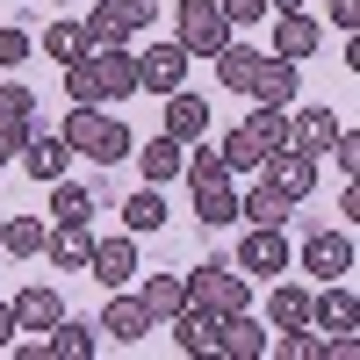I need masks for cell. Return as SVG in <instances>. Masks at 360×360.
<instances>
[{"instance_id": "6da1fadb", "label": "cell", "mask_w": 360, "mask_h": 360, "mask_svg": "<svg viewBox=\"0 0 360 360\" xmlns=\"http://www.w3.org/2000/svg\"><path fill=\"white\" fill-rule=\"evenodd\" d=\"M72 144V159H94V166H115V159H130V130H123V115H101L94 101H72V115H65V130H58Z\"/></svg>"}, {"instance_id": "7a4b0ae2", "label": "cell", "mask_w": 360, "mask_h": 360, "mask_svg": "<svg viewBox=\"0 0 360 360\" xmlns=\"http://www.w3.org/2000/svg\"><path fill=\"white\" fill-rule=\"evenodd\" d=\"M231 37H238V29L224 22L217 0H180V8H173V44L188 51V58H217Z\"/></svg>"}, {"instance_id": "3957f363", "label": "cell", "mask_w": 360, "mask_h": 360, "mask_svg": "<svg viewBox=\"0 0 360 360\" xmlns=\"http://www.w3.org/2000/svg\"><path fill=\"white\" fill-rule=\"evenodd\" d=\"M188 303L217 310V317H238V310H252V281L209 259V266H195V274H188Z\"/></svg>"}, {"instance_id": "277c9868", "label": "cell", "mask_w": 360, "mask_h": 360, "mask_svg": "<svg viewBox=\"0 0 360 360\" xmlns=\"http://www.w3.org/2000/svg\"><path fill=\"white\" fill-rule=\"evenodd\" d=\"M288 238H281V224H252L245 231V245H238V274L245 281H274V274H288Z\"/></svg>"}, {"instance_id": "5b68a950", "label": "cell", "mask_w": 360, "mask_h": 360, "mask_svg": "<svg viewBox=\"0 0 360 360\" xmlns=\"http://www.w3.org/2000/svg\"><path fill=\"white\" fill-rule=\"evenodd\" d=\"M15 159H22V173L29 180H37V188H51V180H65V166H72V144L65 137H58V130H29L22 144H15Z\"/></svg>"}, {"instance_id": "8992f818", "label": "cell", "mask_w": 360, "mask_h": 360, "mask_svg": "<svg viewBox=\"0 0 360 360\" xmlns=\"http://www.w3.org/2000/svg\"><path fill=\"white\" fill-rule=\"evenodd\" d=\"M188 65L195 58L180 44H144L137 51V94H173V86H188Z\"/></svg>"}, {"instance_id": "52a82bcc", "label": "cell", "mask_w": 360, "mask_h": 360, "mask_svg": "<svg viewBox=\"0 0 360 360\" xmlns=\"http://www.w3.org/2000/svg\"><path fill=\"white\" fill-rule=\"evenodd\" d=\"M259 180H266L274 195L303 202V195L317 188V159H310V152H295V144H281V152H266V159H259Z\"/></svg>"}, {"instance_id": "ba28073f", "label": "cell", "mask_w": 360, "mask_h": 360, "mask_svg": "<svg viewBox=\"0 0 360 360\" xmlns=\"http://www.w3.org/2000/svg\"><path fill=\"white\" fill-rule=\"evenodd\" d=\"M86 274L101 288H130L137 281V238L115 231V238H94V252H86Z\"/></svg>"}, {"instance_id": "9c48e42d", "label": "cell", "mask_w": 360, "mask_h": 360, "mask_svg": "<svg viewBox=\"0 0 360 360\" xmlns=\"http://www.w3.org/2000/svg\"><path fill=\"white\" fill-rule=\"evenodd\" d=\"M303 274L346 281V274H353V238H346V231H310V238H303Z\"/></svg>"}, {"instance_id": "30bf717a", "label": "cell", "mask_w": 360, "mask_h": 360, "mask_svg": "<svg viewBox=\"0 0 360 360\" xmlns=\"http://www.w3.org/2000/svg\"><path fill=\"white\" fill-rule=\"evenodd\" d=\"M159 130H166V137H180V144H202L209 130H217V115H209V101H202V94L173 86V94H166V115H159Z\"/></svg>"}, {"instance_id": "8fae6325", "label": "cell", "mask_w": 360, "mask_h": 360, "mask_svg": "<svg viewBox=\"0 0 360 360\" xmlns=\"http://www.w3.org/2000/svg\"><path fill=\"white\" fill-rule=\"evenodd\" d=\"M101 332H108L115 346H144V339L159 332V317L144 310V295H123V288H115V303L101 310Z\"/></svg>"}, {"instance_id": "7c38bea8", "label": "cell", "mask_w": 360, "mask_h": 360, "mask_svg": "<svg viewBox=\"0 0 360 360\" xmlns=\"http://www.w3.org/2000/svg\"><path fill=\"white\" fill-rule=\"evenodd\" d=\"M310 324H317L324 339L360 332V303H353V288H346V281H324V295H310Z\"/></svg>"}, {"instance_id": "4fadbf2b", "label": "cell", "mask_w": 360, "mask_h": 360, "mask_svg": "<svg viewBox=\"0 0 360 360\" xmlns=\"http://www.w3.org/2000/svg\"><path fill=\"white\" fill-rule=\"evenodd\" d=\"M166 332H173L180 353H217L224 317H217V310H202V303H188V310H173V317H166Z\"/></svg>"}, {"instance_id": "5bb4252c", "label": "cell", "mask_w": 360, "mask_h": 360, "mask_svg": "<svg viewBox=\"0 0 360 360\" xmlns=\"http://www.w3.org/2000/svg\"><path fill=\"white\" fill-rule=\"evenodd\" d=\"M130 152H137V173L144 180H152V188H166V180H180V166H188V144H180V137H144V144H130Z\"/></svg>"}, {"instance_id": "9a60e30c", "label": "cell", "mask_w": 360, "mask_h": 360, "mask_svg": "<svg viewBox=\"0 0 360 360\" xmlns=\"http://www.w3.org/2000/svg\"><path fill=\"white\" fill-rule=\"evenodd\" d=\"M101 353V324H79V317H58L44 332V360H94Z\"/></svg>"}, {"instance_id": "2e32d148", "label": "cell", "mask_w": 360, "mask_h": 360, "mask_svg": "<svg viewBox=\"0 0 360 360\" xmlns=\"http://www.w3.org/2000/svg\"><path fill=\"white\" fill-rule=\"evenodd\" d=\"M317 44H324V22H317V15H303V8L274 15V58H295V65H303Z\"/></svg>"}, {"instance_id": "e0dca14e", "label": "cell", "mask_w": 360, "mask_h": 360, "mask_svg": "<svg viewBox=\"0 0 360 360\" xmlns=\"http://www.w3.org/2000/svg\"><path fill=\"white\" fill-rule=\"evenodd\" d=\"M29 130H37V94H29L22 79H0V144L15 152Z\"/></svg>"}, {"instance_id": "ac0fdd59", "label": "cell", "mask_w": 360, "mask_h": 360, "mask_svg": "<svg viewBox=\"0 0 360 360\" xmlns=\"http://www.w3.org/2000/svg\"><path fill=\"white\" fill-rule=\"evenodd\" d=\"M339 130H346V123H339L332 108H303V115H288V144H295V152H310V159L332 152V137H339Z\"/></svg>"}, {"instance_id": "d6986e66", "label": "cell", "mask_w": 360, "mask_h": 360, "mask_svg": "<svg viewBox=\"0 0 360 360\" xmlns=\"http://www.w3.org/2000/svg\"><path fill=\"white\" fill-rule=\"evenodd\" d=\"M86 58H94L108 101H130V94H137V51H130V44H115V51H86Z\"/></svg>"}, {"instance_id": "ffe728a7", "label": "cell", "mask_w": 360, "mask_h": 360, "mask_svg": "<svg viewBox=\"0 0 360 360\" xmlns=\"http://www.w3.org/2000/svg\"><path fill=\"white\" fill-rule=\"evenodd\" d=\"M86 252H94V231H86V224H51V238H44V259L51 266L86 274Z\"/></svg>"}, {"instance_id": "44dd1931", "label": "cell", "mask_w": 360, "mask_h": 360, "mask_svg": "<svg viewBox=\"0 0 360 360\" xmlns=\"http://www.w3.org/2000/svg\"><path fill=\"white\" fill-rule=\"evenodd\" d=\"M217 353H224V360H259V353H266V324H259L252 310L224 317V332H217Z\"/></svg>"}, {"instance_id": "7402d4cb", "label": "cell", "mask_w": 360, "mask_h": 360, "mask_svg": "<svg viewBox=\"0 0 360 360\" xmlns=\"http://www.w3.org/2000/svg\"><path fill=\"white\" fill-rule=\"evenodd\" d=\"M58 317H65V295H58V288H44V281H29V288L15 295V324H22V332H51Z\"/></svg>"}, {"instance_id": "603a6c76", "label": "cell", "mask_w": 360, "mask_h": 360, "mask_svg": "<svg viewBox=\"0 0 360 360\" xmlns=\"http://www.w3.org/2000/svg\"><path fill=\"white\" fill-rule=\"evenodd\" d=\"M295 86H303V79H295V58H259V72H252V86H245V94H252V101L288 108V101H295Z\"/></svg>"}, {"instance_id": "cb8c5ba5", "label": "cell", "mask_w": 360, "mask_h": 360, "mask_svg": "<svg viewBox=\"0 0 360 360\" xmlns=\"http://www.w3.org/2000/svg\"><path fill=\"white\" fill-rule=\"evenodd\" d=\"M259 58H266L259 44H238V37H231L217 58H209V65H217V79L231 86V94H245V86H252V72H259Z\"/></svg>"}, {"instance_id": "d4e9b609", "label": "cell", "mask_w": 360, "mask_h": 360, "mask_svg": "<svg viewBox=\"0 0 360 360\" xmlns=\"http://www.w3.org/2000/svg\"><path fill=\"white\" fill-rule=\"evenodd\" d=\"M274 295H266V332H295V324H310V295L295 281H266Z\"/></svg>"}, {"instance_id": "484cf974", "label": "cell", "mask_w": 360, "mask_h": 360, "mask_svg": "<svg viewBox=\"0 0 360 360\" xmlns=\"http://www.w3.org/2000/svg\"><path fill=\"white\" fill-rule=\"evenodd\" d=\"M159 224H166V188H152V180H144V188L123 202V231H130V238H152Z\"/></svg>"}, {"instance_id": "4316f807", "label": "cell", "mask_w": 360, "mask_h": 360, "mask_svg": "<svg viewBox=\"0 0 360 360\" xmlns=\"http://www.w3.org/2000/svg\"><path fill=\"white\" fill-rule=\"evenodd\" d=\"M137 295H144V310L166 324L173 310H188V274H144V288H137Z\"/></svg>"}, {"instance_id": "83f0119b", "label": "cell", "mask_w": 360, "mask_h": 360, "mask_svg": "<svg viewBox=\"0 0 360 360\" xmlns=\"http://www.w3.org/2000/svg\"><path fill=\"white\" fill-rule=\"evenodd\" d=\"M51 224H94V188H79V180H51Z\"/></svg>"}, {"instance_id": "f1b7e54d", "label": "cell", "mask_w": 360, "mask_h": 360, "mask_svg": "<svg viewBox=\"0 0 360 360\" xmlns=\"http://www.w3.org/2000/svg\"><path fill=\"white\" fill-rule=\"evenodd\" d=\"M288 195H274V188H266V180H252V188L245 195H238V217H245V224H288Z\"/></svg>"}, {"instance_id": "f546056e", "label": "cell", "mask_w": 360, "mask_h": 360, "mask_svg": "<svg viewBox=\"0 0 360 360\" xmlns=\"http://www.w3.org/2000/svg\"><path fill=\"white\" fill-rule=\"evenodd\" d=\"M217 159H224V173H259V137L245 130V123H238V130H224V144H217Z\"/></svg>"}, {"instance_id": "4dcf8cb0", "label": "cell", "mask_w": 360, "mask_h": 360, "mask_svg": "<svg viewBox=\"0 0 360 360\" xmlns=\"http://www.w3.org/2000/svg\"><path fill=\"white\" fill-rule=\"evenodd\" d=\"M44 224L37 217H8V231H0V252H15V259H44Z\"/></svg>"}, {"instance_id": "1f68e13d", "label": "cell", "mask_w": 360, "mask_h": 360, "mask_svg": "<svg viewBox=\"0 0 360 360\" xmlns=\"http://www.w3.org/2000/svg\"><path fill=\"white\" fill-rule=\"evenodd\" d=\"M245 130L259 137V152H281V144H288V108H274V101H259V108L245 115Z\"/></svg>"}, {"instance_id": "d6a6232c", "label": "cell", "mask_w": 360, "mask_h": 360, "mask_svg": "<svg viewBox=\"0 0 360 360\" xmlns=\"http://www.w3.org/2000/svg\"><path fill=\"white\" fill-rule=\"evenodd\" d=\"M44 58H51V65L86 58V29H79V22H51V29H44Z\"/></svg>"}, {"instance_id": "836d02e7", "label": "cell", "mask_w": 360, "mask_h": 360, "mask_svg": "<svg viewBox=\"0 0 360 360\" xmlns=\"http://www.w3.org/2000/svg\"><path fill=\"white\" fill-rule=\"evenodd\" d=\"M79 29H86V51H115V44H130V29H123V22H115L108 8H94V15H86Z\"/></svg>"}, {"instance_id": "e575fe53", "label": "cell", "mask_w": 360, "mask_h": 360, "mask_svg": "<svg viewBox=\"0 0 360 360\" xmlns=\"http://www.w3.org/2000/svg\"><path fill=\"white\" fill-rule=\"evenodd\" d=\"M65 94H72V101H108V94H101V72H94V58H72V65H65Z\"/></svg>"}, {"instance_id": "d590c367", "label": "cell", "mask_w": 360, "mask_h": 360, "mask_svg": "<svg viewBox=\"0 0 360 360\" xmlns=\"http://www.w3.org/2000/svg\"><path fill=\"white\" fill-rule=\"evenodd\" d=\"M101 8L123 22V29H152L159 22V0H101Z\"/></svg>"}, {"instance_id": "8d00e7d4", "label": "cell", "mask_w": 360, "mask_h": 360, "mask_svg": "<svg viewBox=\"0 0 360 360\" xmlns=\"http://www.w3.org/2000/svg\"><path fill=\"white\" fill-rule=\"evenodd\" d=\"M29 51H37V37H29V29H0V65H29Z\"/></svg>"}, {"instance_id": "74e56055", "label": "cell", "mask_w": 360, "mask_h": 360, "mask_svg": "<svg viewBox=\"0 0 360 360\" xmlns=\"http://www.w3.org/2000/svg\"><path fill=\"white\" fill-rule=\"evenodd\" d=\"M324 159H332V166H339V173L353 180V173H360V137H353V130H339V137H332V152H324Z\"/></svg>"}, {"instance_id": "f35d334b", "label": "cell", "mask_w": 360, "mask_h": 360, "mask_svg": "<svg viewBox=\"0 0 360 360\" xmlns=\"http://www.w3.org/2000/svg\"><path fill=\"white\" fill-rule=\"evenodd\" d=\"M217 8H224V22H231V29H245V22H259V15H266V0H217Z\"/></svg>"}, {"instance_id": "ab89813d", "label": "cell", "mask_w": 360, "mask_h": 360, "mask_svg": "<svg viewBox=\"0 0 360 360\" xmlns=\"http://www.w3.org/2000/svg\"><path fill=\"white\" fill-rule=\"evenodd\" d=\"M15 332H22V324H15V303H0V353L15 346Z\"/></svg>"}, {"instance_id": "60d3db41", "label": "cell", "mask_w": 360, "mask_h": 360, "mask_svg": "<svg viewBox=\"0 0 360 360\" xmlns=\"http://www.w3.org/2000/svg\"><path fill=\"white\" fill-rule=\"evenodd\" d=\"M332 22H339V29H353V22H360V0H332Z\"/></svg>"}, {"instance_id": "b9f144b4", "label": "cell", "mask_w": 360, "mask_h": 360, "mask_svg": "<svg viewBox=\"0 0 360 360\" xmlns=\"http://www.w3.org/2000/svg\"><path fill=\"white\" fill-rule=\"evenodd\" d=\"M288 8H303V0H266V15H288Z\"/></svg>"}, {"instance_id": "7bdbcfd3", "label": "cell", "mask_w": 360, "mask_h": 360, "mask_svg": "<svg viewBox=\"0 0 360 360\" xmlns=\"http://www.w3.org/2000/svg\"><path fill=\"white\" fill-rule=\"evenodd\" d=\"M8 159H15V152H8V144H0V166H8Z\"/></svg>"}, {"instance_id": "ee69618b", "label": "cell", "mask_w": 360, "mask_h": 360, "mask_svg": "<svg viewBox=\"0 0 360 360\" xmlns=\"http://www.w3.org/2000/svg\"><path fill=\"white\" fill-rule=\"evenodd\" d=\"M0 231H8V209H0Z\"/></svg>"}, {"instance_id": "f6af8a7d", "label": "cell", "mask_w": 360, "mask_h": 360, "mask_svg": "<svg viewBox=\"0 0 360 360\" xmlns=\"http://www.w3.org/2000/svg\"><path fill=\"white\" fill-rule=\"evenodd\" d=\"M58 8H65V0H58Z\"/></svg>"}]
</instances>
